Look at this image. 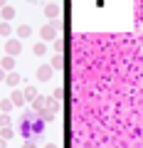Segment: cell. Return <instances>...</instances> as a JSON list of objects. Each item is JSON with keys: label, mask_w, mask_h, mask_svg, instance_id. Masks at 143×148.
Returning <instances> with one entry per match:
<instances>
[{"label": "cell", "mask_w": 143, "mask_h": 148, "mask_svg": "<svg viewBox=\"0 0 143 148\" xmlns=\"http://www.w3.org/2000/svg\"><path fill=\"white\" fill-rule=\"evenodd\" d=\"M20 49H22V45H20V40H10V42L5 45V52L10 54V57H17V54H20Z\"/></svg>", "instance_id": "obj_1"}, {"label": "cell", "mask_w": 143, "mask_h": 148, "mask_svg": "<svg viewBox=\"0 0 143 148\" xmlns=\"http://www.w3.org/2000/svg\"><path fill=\"white\" fill-rule=\"evenodd\" d=\"M40 35H42V40H54V37H57V30H54L52 25H44Z\"/></svg>", "instance_id": "obj_2"}, {"label": "cell", "mask_w": 143, "mask_h": 148, "mask_svg": "<svg viewBox=\"0 0 143 148\" xmlns=\"http://www.w3.org/2000/svg\"><path fill=\"white\" fill-rule=\"evenodd\" d=\"M0 15H3V20H12V17H15V10H12V8H3Z\"/></svg>", "instance_id": "obj_3"}, {"label": "cell", "mask_w": 143, "mask_h": 148, "mask_svg": "<svg viewBox=\"0 0 143 148\" xmlns=\"http://www.w3.org/2000/svg\"><path fill=\"white\" fill-rule=\"evenodd\" d=\"M5 82H8V84H10V86H15V84H20V77H17L15 72H10V74H8V77H5Z\"/></svg>", "instance_id": "obj_4"}, {"label": "cell", "mask_w": 143, "mask_h": 148, "mask_svg": "<svg viewBox=\"0 0 143 148\" xmlns=\"http://www.w3.org/2000/svg\"><path fill=\"white\" fill-rule=\"evenodd\" d=\"M37 74H40V79H49V74H52V67H42Z\"/></svg>", "instance_id": "obj_5"}, {"label": "cell", "mask_w": 143, "mask_h": 148, "mask_svg": "<svg viewBox=\"0 0 143 148\" xmlns=\"http://www.w3.org/2000/svg\"><path fill=\"white\" fill-rule=\"evenodd\" d=\"M44 12H47V17H57V15H59V8H54V5H47V10H44Z\"/></svg>", "instance_id": "obj_6"}, {"label": "cell", "mask_w": 143, "mask_h": 148, "mask_svg": "<svg viewBox=\"0 0 143 148\" xmlns=\"http://www.w3.org/2000/svg\"><path fill=\"white\" fill-rule=\"evenodd\" d=\"M30 32H32L30 27H27V25H22L20 30H17V35H20V40H22V37H30Z\"/></svg>", "instance_id": "obj_7"}, {"label": "cell", "mask_w": 143, "mask_h": 148, "mask_svg": "<svg viewBox=\"0 0 143 148\" xmlns=\"http://www.w3.org/2000/svg\"><path fill=\"white\" fill-rule=\"evenodd\" d=\"M22 96H25V94H20V91H15V94H12V101H15V104H22Z\"/></svg>", "instance_id": "obj_8"}, {"label": "cell", "mask_w": 143, "mask_h": 148, "mask_svg": "<svg viewBox=\"0 0 143 148\" xmlns=\"http://www.w3.org/2000/svg\"><path fill=\"white\" fill-rule=\"evenodd\" d=\"M0 32H3V35H8V32H10V25H8V22H3V25H0Z\"/></svg>", "instance_id": "obj_9"}, {"label": "cell", "mask_w": 143, "mask_h": 148, "mask_svg": "<svg viewBox=\"0 0 143 148\" xmlns=\"http://www.w3.org/2000/svg\"><path fill=\"white\" fill-rule=\"evenodd\" d=\"M10 67H12V59H10V57L3 59V69H10Z\"/></svg>", "instance_id": "obj_10"}, {"label": "cell", "mask_w": 143, "mask_h": 148, "mask_svg": "<svg viewBox=\"0 0 143 148\" xmlns=\"http://www.w3.org/2000/svg\"><path fill=\"white\" fill-rule=\"evenodd\" d=\"M12 136V131H10V128H5V126H3V138H10Z\"/></svg>", "instance_id": "obj_11"}, {"label": "cell", "mask_w": 143, "mask_h": 148, "mask_svg": "<svg viewBox=\"0 0 143 148\" xmlns=\"http://www.w3.org/2000/svg\"><path fill=\"white\" fill-rule=\"evenodd\" d=\"M8 121H10L8 116H0V126H8Z\"/></svg>", "instance_id": "obj_12"}, {"label": "cell", "mask_w": 143, "mask_h": 148, "mask_svg": "<svg viewBox=\"0 0 143 148\" xmlns=\"http://www.w3.org/2000/svg\"><path fill=\"white\" fill-rule=\"evenodd\" d=\"M3 5H5V0H0V8H3Z\"/></svg>", "instance_id": "obj_13"}, {"label": "cell", "mask_w": 143, "mask_h": 148, "mask_svg": "<svg viewBox=\"0 0 143 148\" xmlns=\"http://www.w3.org/2000/svg\"><path fill=\"white\" fill-rule=\"evenodd\" d=\"M0 79H3V69H0Z\"/></svg>", "instance_id": "obj_14"}, {"label": "cell", "mask_w": 143, "mask_h": 148, "mask_svg": "<svg viewBox=\"0 0 143 148\" xmlns=\"http://www.w3.org/2000/svg\"><path fill=\"white\" fill-rule=\"evenodd\" d=\"M0 20H3V17H0Z\"/></svg>", "instance_id": "obj_15"}]
</instances>
